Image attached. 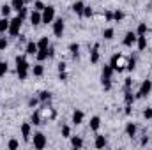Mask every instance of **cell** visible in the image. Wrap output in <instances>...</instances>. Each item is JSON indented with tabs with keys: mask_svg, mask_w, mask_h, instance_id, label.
Masks as SVG:
<instances>
[{
	"mask_svg": "<svg viewBox=\"0 0 152 150\" xmlns=\"http://www.w3.org/2000/svg\"><path fill=\"white\" fill-rule=\"evenodd\" d=\"M37 48L39 50H46V48H50V39L48 37H41L37 42Z\"/></svg>",
	"mask_w": 152,
	"mask_h": 150,
	"instance_id": "30",
	"label": "cell"
},
{
	"mask_svg": "<svg viewBox=\"0 0 152 150\" xmlns=\"http://www.w3.org/2000/svg\"><path fill=\"white\" fill-rule=\"evenodd\" d=\"M64 30H66V23H64V20H62V18L53 20V34H55L57 37H62V36H64Z\"/></svg>",
	"mask_w": 152,
	"mask_h": 150,
	"instance_id": "9",
	"label": "cell"
},
{
	"mask_svg": "<svg viewBox=\"0 0 152 150\" xmlns=\"http://www.w3.org/2000/svg\"><path fill=\"white\" fill-rule=\"evenodd\" d=\"M9 30V20L7 18H2L0 20V34H5Z\"/></svg>",
	"mask_w": 152,
	"mask_h": 150,
	"instance_id": "29",
	"label": "cell"
},
{
	"mask_svg": "<svg viewBox=\"0 0 152 150\" xmlns=\"http://www.w3.org/2000/svg\"><path fill=\"white\" fill-rule=\"evenodd\" d=\"M64 71H67V64L66 62H60L58 64V73H64Z\"/></svg>",
	"mask_w": 152,
	"mask_h": 150,
	"instance_id": "45",
	"label": "cell"
},
{
	"mask_svg": "<svg viewBox=\"0 0 152 150\" xmlns=\"http://www.w3.org/2000/svg\"><path fill=\"white\" fill-rule=\"evenodd\" d=\"M41 113V118H42V124H46V122H51V120H55L57 118V111L50 106V104H42V108H39L37 110Z\"/></svg>",
	"mask_w": 152,
	"mask_h": 150,
	"instance_id": "4",
	"label": "cell"
},
{
	"mask_svg": "<svg viewBox=\"0 0 152 150\" xmlns=\"http://www.w3.org/2000/svg\"><path fill=\"white\" fill-rule=\"evenodd\" d=\"M92 14H94L92 7H90V5H85V9H83V18H90Z\"/></svg>",
	"mask_w": 152,
	"mask_h": 150,
	"instance_id": "35",
	"label": "cell"
},
{
	"mask_svg": "<svg viewBox=\"0 0 152 150\" xmlns=\"http://www.w3.org/2000/svg\"><path fill=\"white\" fill-rule=\"evenodd\" d=\"M39 48H37V42L34 41H28L27 46H25V55H37Z\"/></svg>",
	"mask_w": 152,
	"mask_h": 150,
	"instance_id": "13",
	"label": "cell"
},
{
	"mask_svg": "<svg viewBox=\"0 0 152 150\" xmlns=\"http://www.w3.org/2000/svg\"><path fill=\"white\" fill-rule=\"evenodd\" d=\"M136 131H138V127H136V124H133V122H129V124L126 125V136H129V138H134V136H136Z\"/></svg>",
	"mask_w": 152,
	"mask_h": 150,
	"instance_id": "15",
	"label": "cell"
},
{
	"mask_svg": "<svg viewBox=\"0 0 152 150\" xmlns=\"http://www.w3.org/2000/svg\"><path fill=\"white\" fill-rule=\"evenodd\" d=\"M5 73H7V64L5 62H0V78L5 76Z\"/></svg>",
	"mask_w": 152,
	"mask_h": 150,
	"instance_id": "41",
	"label": "cell"
},
{
	"mask_svg": "<svg viewBox=\"0 0 152 150\" xmlns=\"http://www.w3.org/2000/svg\"><path fill=\"white\" fill-rule=\"evenodd\" d=\"M143 118H147V120L152 118V108H145L143 110Z\"/></svg>",
	"mask_w": 152,
	"mask_h": 150,
	"instance_id": "42",
	"label": "cell"
},
{
	"mask_svg": "<svg viewBox=\"0 0 152 150\" xmlns=\"http://www.w3.org/2000/svg\"><path fill=\"white\" fill-rule=\"evenodd\" d=\"M113 20H115V21L124 20V12H122V11H115V12H113Z\"/></svg>",
	"mask_w": 152,
	"mask_h": 150,
	"instance_id": "39",
	"label": "cell"
},
{
	"mask_svg": "<svg viewBox=\"0 0 152 150\" xmlns=\"http://www.w3.org/2000/svg\"><path fill=\"white\" fill-rule=\"evenodd\" d=\"M41 14H42V23H53V20H55V7L53 5H46L42 11H41Z\"/></svg>",
	"mask_w": 152,
	"mask_h": 150,
	"instance_id": "6",
	"label": "cell"
},
{
	"mask_svg": "<svg viewBox=\"0 0 152 150\" xmlns=\"http://www.w3.org/2000/svg\"><path fill=\"white\" fill-rule=\"evenodd\" d=\"M28 69H30V64L27 62V57H25V55H18V57H16V73H18V78H20L21 81L27 79Z\"/></svg>",
	"mask_w": 152,
	"mask_h": 150,
	"instance_id": "1",
	"label": "cell"
},
{
	"mask_svg": "<svg viewBox=\"0 0 152 150\" xmlns=\"http://www.w3.org/2000/svg\"><path fill=\"white\" fill-rule=\"evenodd\" d=\"M28 18H30V23L34 25V27H37V25H41L42 23V14H41V11H32L30 14H28Z\"/></svg>",
	"mask_w": 152,
	"mask_h": 150,
	"instance_id": "11",
	"label": "cell"
},
{
	"mask_svg": "<svg viewBox=\"0 0 152 150\" xmlns=\"http://www.w3.org/2000/svg\"><path fill=\"white\" fill-rule=\"evenodd\" d=\"M71 145H73V149H81L83 147V140L80 136H73L71 138Z\"/></svg>",
	"mask_w": 152,
	"mask_h": 150,
	"instance_id": "26",
	"label": "cell"
},
{
	"mask_svg": "<svg viewBox=\"0 0 152 150\" xmlns=\"http://www.w3.org/2000/svg\"><path fill=\"white\" fill-rule=\"evenodd\" d=\"M39 101H41V103H50V101H51V92H48V90L39 92Z\"/></svg>",
	"mask_w": 152,
	"mask_h": 150,
	"instance_id": "22",
	"label": "cell"
},
{
	"mask_svg": "<svg viewBox=\"0 0 152 150\" xmlns=\"http://www.w3.org/2000/svg\"><path fill=\"white\" fill-rule=\"evenodd\" d=\"M30 71H32V74H34V76H37V78H39V76L44 74V66H42V64L39 62V64H36V66H34V67H32Z\"/></svg>",
	"mask_w": 152,
	"mask_h": 150,
	"instance_id": "20",
	"label": "cell"
},
{
	"mask_svg": "<svg viewBox=\"0 0 152 150\" xmlns=\"http://www.w3.org/2000/svg\"><path fill=\"white\" fill-rule=\"evenodd\" d=\"M134 67H136V60H134L133 57H129V58H127V66H126V69H127V71H133Z\"/></svg>",
	"mask_w": 152,
	"mask_h": 150,
	"instance_id": "34",
	"label": "cell"
},
{
	"mask_svg": "<svg viewBox=\"0 0 152 150\" xmlns=\"http://www.w3.org/2000/svg\"><path fill=\"white\" fill-rule=\"evenodd\" d=\"M113 73L115 71L112 69L110 64L103 67V73H101V83H103V88H104V90H110V88H112V76H113Z\"/></svg>",
	"mask_w": 152,
	"mask_h": 150,
	"instance_id": "3",
	"label": "cell"
},
{
	"mask_svg": "<svg viewBox=\"0 0 152 150\" xmlns=\"http://www.w3.org/2000/svg\"><path fill=\"white\" fill-rule=\"evenodd\" d=\"M90 62L92 64H97L99 62V44H96L90 51Z\"/></svg>",
	"mask_w": 152,
	"mask_h": 150,
	"instance_id": "17",
	"label": "cell"
},
{
	"mask_svg": "<svg viewBox=\"0 0 152 150\" xmlns=\"http://www.w3.org/2000/svg\"><path fill=\"white\" fill-rule=\"evenodd\" d=\"M21 136H23V140L27 141V140H30V136H32V124H28V122H25V124H21Z\"/></svg>",
	"mask_w": 152,
	"mask_h": 150,
	"instance_id": "12",
	"label": "cell"
},
{
	"mask_svg": "<svg viewBox=\"0 0 152 150\" xmlns=\"http://www.w3.org/2000/svg\"><path fill=\"white\" fill-rule=\"evenodd\" d=\"M83 9H85V4H83L81 0H78V2L73 4V11H75L78 16H83Z\"/></svg>",
	"mask_w": 152,
	"mask_h": 150,
	"instance_id": "19",
	"label": "cell"
},
{
	"mask_svg": "<svg viewBox=\"0 0 152 150\" xmlns=\"http://www.w3.org/2000/svg\"><path fill=\"white\" fill-rule=\"evenodd\" d=\"M7 147H9L11 150H14V149H18V147H20V143H18V140H9Z\"/></svg>",
	"mask_w": 152,
	"mask_h": 150,
	"instance_id": "38",
	"label": "cell"
},
{
	"mask_svg": "<svg viewBox=\"0 0 152 150\" xmlns=\"http://www.w3.org/2000/svg\"><path fill=\"white\" fill-rule=\"evenodd\" d=\"M110 66H112V69L115 73H122L126 69V66H127V58L122 53H115L112 57V60H110Z\"/></svg>",
	"mask_w": 152,
	"mask_h": 150,
	"instance_id": "2",
	"label": "cell"
},
{
	"mask_svg": "<svg viewBox=\"0 0 152 150\" xmlns=\"http://www.w3.org/2000/svg\"><path fill=\"white\" fill-rule=\"evenodd\" d=\"M134 99H136V95L133 94V90L131 88H126V104H133Z\"/></svg>",
	"mask_w": 152,
	"mask_h": 150,
	"instance_id": "24",
	"label": "cell"
},
{
	"mask_svg": "<svg viewBox=\"0 0 152 150\" xmlns=\"http://www.w3.org/2000/svg\"><path fill=\"white\" fill-rule=\"evenodd\" d=\"M94 147H96V149H104V147H106V138H104V136H101V134H96Z\"/></svg>",
	"mask_w": 152,
	"mask_h": 150,
	"instance_id": "18",
	"label": "cell"
},
{
	"mask_svg": "<svg viewBox=\"0 0 152 150\" xmlns=\"http://www.w3.org/2000/svg\"><path fill=\"white\" fill-rule=\"evenodd\" d=\"M136 39H138V34H136V32H127L126 37H124V41H122V44H124L126 48H133V46L136 44Z\"/></svg>",
	"mask_w": 152,
	"mask_h": 150,
	"instance_id": "10",
	"label": "cell"
},
{
	"mask_svg": "<svg viewBox=\"0 0 152 150\" xmlns=\"http://www.w3.org/2000/svg\"><path fill=\"white\" fill-rule=\"evenodd\" d=\"M44 7H46V5H44L41 0H36V2H34V9H36V11H42Z\"/></svg>",
	"mask_w": 152,
	"mask_h": 150,
	"instance_id": "40",
	"label": "cell"
},
{
	"mask_svg": "<svg viewBox=\"0 0 152 150\" xmlns=\"http://www.w3.org/2000/svg\"><path fill=\"white\" fill-rule=\"evenodd\" d=\"M18 16H20L21 20H25V18L28 16V7H21V9L18 11Z\"/></svg>",
	"mask_w": 152,
	"mask_h": 150,
	"instance_id": "36",
	"label": "cell"
},
{
	"mask_svg": "<svg viewBox=\"0 0 152 150\" xmlns=\"http://www.w3.org/2000/svg\"><path fill=\"white\" fill-rule=\"evenodd\" d=\"M103 37L106 39V41H112L115 37V28H112V27L110 28H104L103 30Z\"/></svg>",
	"mask_w": 152,
	"mask_h": 150,
	"instance_id": "25",
	"label": "cell"
},
{
	"mask_svg": "<svg viewBox=\"0 0 152 150\" xmlns=\"http://www.w3.org/2000/svg\"><path fill=\"white\" fill-rule=\"evenodd\" d=\"M136 46H138L140 51H145V50H147V36H138V39H136Z\"/></svg>",
	"mask_w": 152,
	"mask_h": 150,
	"instance_id": "16",
	"label": "cell"
},
{
	"mask_svg": "<svg viewBox=\"0 0 152 150\" xmlns=\"http://www.w3.org/2000/svg\"><path fill=\"white\" fill-rule=\"evenodd\" d=\"M131 108H133V104H126V115H131Z\"/></svg>",
	"mask_w": 152,
	"mask_h": 150,
	"instance_id": "49",
	"label": "cell"
},
{
	"mask_svg": "<svg viewBox=\"0 0 152 150\" xmlns=\"http://www.w3.org/2000/svg\"><path fill=\"white\" fill-rule=\"evenodd\" d=\"M152 92V81L151 79H145L142 85H140V88H138V94H136V97L138 99H143V97H147L149 94Z\"/></svg>",
	"mask_w": 152,
	"mask_h": 150,
	"instance_id": "7",
	"label": "cell"
},
{
	"mask_svg": "<svg viewBox=\"0 0 152 150\" xmlns=\"http://www.w3.org/2000/svg\"><path fill=\"white\" fill-rule=\"evenodd\" d=\"M104 18H106V21H112V20H113V12H112V11H106V12H104Z\"/></svg>",
	"mask_w": 152,
	"mask_h": 150,
	"instance_id": "46",
	"label": "cell"
},
{
	"mask_svg": "<svg viewBox=\"0 0 152 150\" xmlns=\"http://www.w3.org/2000/svg\"><path fill=\"white\" fill-rule=\"evenodd\" d=\"M99 127H101V118L99 117H92L90 118V129L92 131H99Z\"/></svg>",
	"mask_w": 152,
	"mask_h": 150,
	"instance_id": "23",
	"label": "cell"
},
{
	"mask_svg": "<svg viewBox=\"0 0 152 150\" xmlns=\"http://www.w3.org/2000/svg\"><path fill=\"white\" fill-rule=\"evenodd\" d=\"M83 120H85V113L81 111V110H76L73 113V124L75 125H80V124H83Z\"/></svg>",
	"mask_w": 152,
	"mask_h": 150,
	"instance_id": "14",
	"label": "cell"
},
{
	"mask_svg": "<svg viewBox=\"0 0 152 150\" xmlns=\"http://www.w3.org/2000/svg\"><path fill=\"white\" fill-rule=\"evenodd\" d=\"M147 32H149V27H147V23H140V25H138V30H136V34H138V36H147Z\"/></svg>",
	"mask_w": 152,
	"mask_h": 150,
	"instance_id": "31",
	"label": "cell"
},
{
	"mask_svg": "<svg viewBox=\"0 0 152 150\" xmlns=\"http://www.w3.org/2000/svg\"><path fill=\"white\" fill-rule=\"evenodd\" d=\"M36 57H37V60H39V62H44L46 58H50V55H48V48H46V50H39Z\"/></svg>",
	"mask_w": 152,
	"mask_h": 150,
	"instance_id": "27",
	"label": "cell"
},
{
	"mask_svg": "<svg viewBox=\"0 0 152 150\" xmlns=\"http://www.w3.org/2000/svg\"><path fill=\"white\" fill-rule=\"evenodd\" d=\"M21 25H23V20L20 18V16H16V18H12L11 21H9V34L12 36V37H18L20 36V30H21Z\"/></svg>",
	"mask_w": 152,
	"mask_h": 150,
	"instance_id": "5",
	"label": "cell"
},
{
	"mask_svg": "<svg viewBox=\"0 0 152 150\" xmlns=\"http://www.w3.org/2000/svg\"><path fill=\"white\" fill-rule=\"evenodd\" d=\"M62 136L64 138H71V127L69 125H62Z\"/></svg>",
	"mask_w": 152,
	"mask_h": 150,
	"instance_id": "37",
	"label": "cell"
},
{
	"mask_svg": "<svg viewBox=\"0 0 152 150\" xmlns=\"http://www.w3.org/2000/svg\"><path fill=\"white\" fill-rule=\"evenodd\" d=\"M58 78H60L62 81H67V78H69V76H67V71H64V73H60V74H58Z\"/></svg>",
	"mask_w": 152,
	"mask_h": 150,
	"instance_id": "48",
	"label": "cell"
},
{
	"mask_svg": "<svg viewBox=\"0 0 152 150\" xmlns=\"http://www.w3.org/2000/svg\"><path fill=\"white\" fill-rule=\"evenodd\" d=\"M11 7H12V11H20L21 7H25V0H12Z\"/></svg>",
	"mask_w": 152,
	"mask_h": 150,
	"instance_id": "28",
	"label": "cell"
},
{
	"mask_svg": "<svg viewBox=\"0 0 152 150\" xmlns=\"http://www.w3.org/2000/svg\"><path fill=\"white\" fill-rule=\"evenodd\" d=\"M32 124L34 125H41L42 124V118H41V113L39 111H34V115H32Z\"/></svg>",
	"mask_w": 152,
	"mask_h": 150,
	"instance_id": "33",
	"label": "cell"
},
{
	"mask_svg": "<svg viewBox=\"0 0 152 150\" xmlns=\"http://www.w3.org/2000/svg\"><path fill=\"white\" fill-rule=\"evenodd\" d=\"M124 87H126V88H131V87H133V79H131V78H126Z\"/></svg>",
	"mask_w": 152,
	"mask_h": 150,
	"instance_id": "47",
	"label": "cell"
},
{
	"mask_svg": "<svg viewBox=\"0 0 152 150\" xmlns=\"http://www.w3.org/2000/svg\"><path fill=\"white\" fill-rule=\"evenodd\" d=\"M32 145H34V149L42 150L48 145V140H46V136H44L42 133H36V134H34V140H32Z\"/></svg>",
	"mask_w": 152,
	"mask_h": 150,
	"instance_id": "8",
	"label": "cell"
},
{
	"mask_svg": "<svg viewBox=\"0 0 152 150\" xmlns=\"http://www.w3.org/2000/svg\"><path fill=\"white\" fill-rule=\"evenodd\" d=\"M7 46H9V41L5 37H0V50H5Z\"/></svg>",
	"mask_w": 152,
	"mask_h": 150,
	"instance_id": "43",
	"label": "cell"
},
{
	"mask_svg": "<svg viewBox=\"0 0 152 150\" xmlns=\"http://www.w3.org/2000/svg\"><path fill=\"white\" fill-rule=\"evenodd\" d=\"M11 11H12V7H11V5H7V4H4V5L0 7V12H2V16H4V18H7V16L11 14Z\"/></svg>",
	"mask_w": 152,
	"mask_h": 150,
	"instance_id": "32",
	"label": "cell"
},
{
	"mask_svg": "<svg viewBox=\"0 0 152 150\" xmlns=\"http://www.w3.org/2000/svg\"><path fill=\"white\" fill-rule=\"evenodd\" d=\"M39 103H41V101H39V97H34V99H30V101H28V106H30V108H36Z\"/></svg>",
	"mask_w": 152,
	"mask_h": 150,
	"instance_id": "44",
	"label": "cell"
},
{
	"mask_svg": "<svg viewBox=\"0 0 152 150\" xmlns=\"http://www.w3.org/2000/svg\"><path fill=\"white\" fill-rule=\"evenodd\" d=\"M69 53L73 58H78V53H80V44L78 42H71L69 44Z\"/></svg>",
	"mask_w": 152,
	"mask_h": 150,
	"instance_id": "21",
	"label": "cell"
}]
</instances>
